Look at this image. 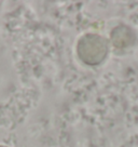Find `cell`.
<instances>
[{"label":"cell","instance_id":"obj_1","mask_svg":"<svg viewBox=\"0 0 138 147\" xmlns=\"http://www.w3.org/2000/svg\"><path fill=\"white\" fill-rule=\"evenodd\" d=\"M108 53L109 41L98 34H84L77 42V55L79 60L88 66L101 64L106 60Z\"/></svg>","mask_w":138,"mask_h":147},{"label":"cell","instance_id":"obj_2","mask_svg":"<svg viewBox=\"0 0 138 147\" xmlns=\"http://www.w3.org/2000/svg\"><path fill=\"white\" fill-rule=\"evenodd\" d=\"M110 41L115 49H127L136 41V34L129 26L120 24L111 30Z\"/></svg>","mask_w":138,"mask_h":147},{"label":"cell","instance_id":"obj_3","mask_svg":"<svg viewBox=\"0 0 138 147\" xmlns=\"http://www.w3.org/2000/svg\"><path fill=\"white\" fill-rule=\"evenodd\" d=\"M0 147H8V146H5V145H0Z\"/></svg>","mask_w":138,"mask_h":147}]
</instances>
